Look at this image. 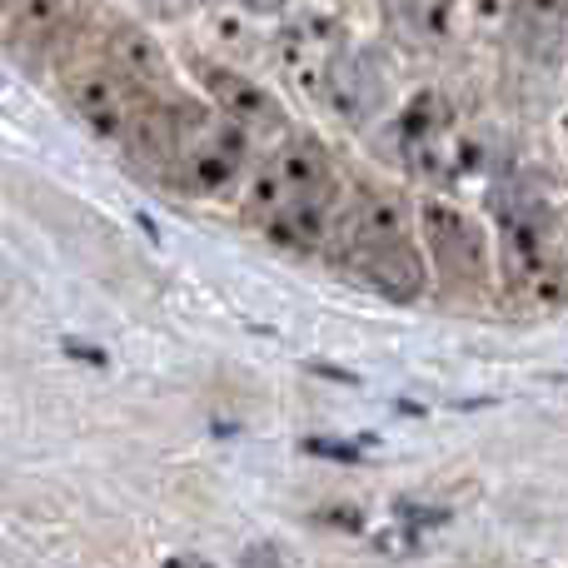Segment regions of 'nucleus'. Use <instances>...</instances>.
Masks as SVG:
<instances>
[{"label":"nucleus","mask_w":568,"mask_h":568,"mask_svg":"<svg viewBox=\"0 0 568 568\" xmlns=\"http://www.w3.org/2000/svg\"><path fill=\"white\" fill-rule=\"evenodd\" d=\"M250 215L270 240L290 250H314L334 215V175L314 145H284L265 160L250 190Z\"/></svg>","instance_id":"obj_1"},{"label":"nucleus","mask_w":568,"mask_h":568,"mask_svg":"<svg viewBox=\"0 0 568 568\" xmlns=\"http://www.w3.org/2000/svg\"><path fill=\"white\" fill-rule=\"evenodd\" d=\"M499 230H504L509 280L524 294H534V300L559 304L568 294V250L559 240V225L549 220V210L534 195H524V190L499 195Z\"/></svg>","instance_id":"obj_2"},{"label":"nucleus","mask_w":568,"mask_h":568,"mask_svg":"<svg viewBox=\"0 0 568 568\" xmlns=\"http://www.w3.org/2000/svg\"><path fill=\"white\" fill-rule=\"evenodd\" d=\"M349 265L389 300H414L424 290V265L414 255L404 210L389 195H364L349 220Z\"/></svg>","instance_id":"obj_3"},{"label":"nucleus","mask_w":568,"mask_h":568,"mask_svg":"<svg viewBox=\"0 0 568 568\" xmlns=\"http://www.w3.org/2000/svg\"><path fill=\"white\" fill-rule=\"evenodd\" d=\"M245 165V130L235 120L205 115V110L185 105L175 110V125H170V150L165 165L175 175V185L195 190V195H215V190H230V180Z\"/></svg>","instance_id":"obj_4"},{"label":"nucleus","mask_w":568,"mask_h":568,"mask_svg":"<svg viewBox=\"0 0 568 568\" xmlns=\"http://www.w3.org/2000/svg\"><path fill=\"white\" fill-rule=\"evenodd\" d=\"M65 95L75 105V115L95 130L100 140H135L140 120H145V105H140L135 85H130L120 70H105V65H90V70H75L65 80Z\"/></svg>","instance_id":"obj_5"},{"label":"nucleus","mask_w":568,"mask_h":568,"mask_svg":"<svg viewBox=\"0 0 568 568\" xmlns=\"http://www.w3.org/2000/svg\"><path fill=\"white\" fill-rule=\"evenodd\" d=\"M424 240H429V255H434V265L444 270V280L484 284V240L469 215L429 200V205H424Z\"/></svg>","instance_id":"obj_6"},{"label":"nucleus","mask_w":568,"mask_h":568,"mask_svg":"<svg viewBox=\"0 0 568 568\" xmlns=\"http://www.w3.org/2000/svg\"><path fill=\"white\" fill-rule=\"evenodd\" d=\"M339 30L329 20H300L280 36V70L294 90L304 95H324L329 90V70L339 60Z\"/></svg>","instance_id":"obj_7"},{"label":"nucleus","mask_w":568,"mask_h":568,"mask_svg":"<svg viewBox=\"0 0 568 568\" xmlns=\"http://www.w3.org/2000/svg\"><path fill=\"white\" fill-rule=\"evenodd\" d=\"M399 145H404V155H409L414 165H424V170H449V165H459V155H449V150H454L449 105H444L434 90L414 95L409 110L399 115Z\"/></svg>","instance_id":"obj_8"},{"label":"nucleus","mask_w":568,"mask_h":568,"mask_svg":"<svg viewBox=\"0 0 568 568\" xmlns=\"http://www.w3.org/2000/svg\"><path fill=\"white\" fill-rule=\"evenodd\" d=\"M205 85H210V100H215V110L225 120H235L240 130H280L284 125L280 105L255 85V80L235 75V70H210Z\"/></svg>","instance_id":"obj_9"},{"label":"nucleus","mask_w":568,"mask_h":568,"mask_svg":"<svg viewBox=\"0 0 568 568\" xmlns=\"http://www.w3.org/2000/svg\"><path fill=\"white\" fill-rule=\"evenodd\" d=\"M324 95L334 100V110H339V115L364 120L374 105H379L384 80H379V70H374L369 55H349V50H339V60H334V70H329V90H324Z\"/></svg>","instance_id":"obj_10"},{"label":"nucleus","mask_w":568,"mask_h":568,"mask_svg":"<svg viewBox=\"0 0 568 568\" xmlns=\"http://www.w3.org/2000/svg\"><path fill=\"white\" fill-rule=\"evenodd\" d=\"M70 6L75 0H0V16L16 40H45L50 30L65 26Z\"/></svg>","instance_id":"obj_11"},{"label":"nucleus","mask_w":568,"mask_h":568,"mask_svg":"<svg viewBox=\"0 0 568 568\" xmlns=\"http://www.w3.org/2000/svg\"><path fill=\"white\" fill-rule=\"evenodd\" d=\"M115 65L125 70V75H135V80H165V60H160V50H155V40H145L135 26H125V30H115Z\"/></svg>","instance_id":"obj_12"},{"label":"nucleus","mask_w":568,"mask_h":568,"mask_svg":"<svg viewBox=\"0 0 568 568\" xmlns=\"http://www.w3.org/2000/svg\"><path fill=\"white\" fill-rule=\"evenodd\" d=\"M394 10H399L409 26L429 30V36H439L444 30V16H449V0H394Z\"/></svg>","instance_id":"obj_13"},{"label":"nucleus","mask_w":568,"mask_h":568,"mask_svg":"<svg viewBox=\"0 0 568 568\" xmlns=\"http://www.w3.org/2000/svg\"><path fill=\"white\" fill-rule=\"evenodd\" d=\"M304 454H320L334 464H359V444H334V439H300Z\"/></svg>","instance_id":"obj_14"},{"label":"nucleus","mask_w":568,"mask_h":568,"mask_svg":"<svg viewBox=\"0 0 568 568\" xmlns=\"http://www.w3.org/2000/svg\"><path fill=\"white\" fill-rule=\"evenodd\" d=\"M140 6H145L150 16H160V20H180V16H190L200 0H140Z\"/></svg>","instance_id":"obj_15"},{"label":"nucleus","mask_w":568,"mask_h":568,"mask_svg":"<svg viewBox=\"0 0 568 568\" xmlns=\"http://www.w3.org/2000/svg\"><path fill=\"white\" fill-rule=\"evenodd\" d=\"M65 354H70V359H80V364H95V369H105V364H110L105 349H90V344H75V339H65Z\"/></svg>","instance_id":"obj_16"},{"label":"nucleus","mask_w":568,"mask_h":568,"mask_svg":"<svg viewBox=\"0 0 568 568\" xmlns=\"http://www.w3.org/2000/svg\"><path fill=\"white\" fill-rule=\"evenodd\" d=\"M314 519H320V524H339V529H364L359 509H320Z\"/></svg>","instance_id":"obj_17"},{"label":"nucleus","mask_w":568,"mask_h":568,"mask_svg":"<svg viewBox=\"0 0 568 568\" xmlns=\"http://www.w3.org/2000/svg\"><path fill=\"white\" fill-rule=\"evenodd\" d=\"M275 559H280L275 549H250V554H245V564H275Z\"/></svg>","instance_id":"obj_18"},{"label":"nucleus","mask_w":568,"mask_h":568,"mask_svg":"<svg viewBox=\"0 0 568 568\" xmlns=\"http://www.w3.org/2000/svg\"><path fill=\"white\" fill-rule=\"evenodd\" d=\"M245 6H250V10H265V16H270V10H284L290 0H245Z\"/></svg>","instance_id":"obj_19"}]
</instances>
